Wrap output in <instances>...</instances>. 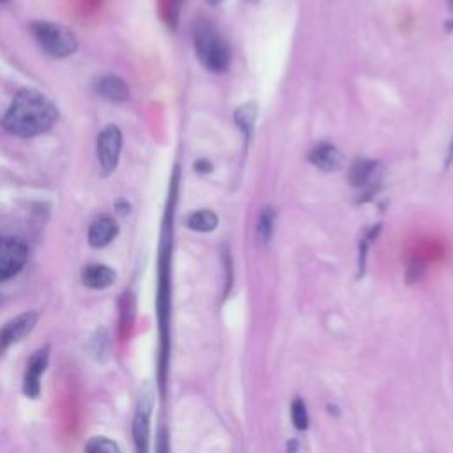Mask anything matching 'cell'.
Here are the masks:
<instances>
[{
    "label": "cell",
    "mask_w": 453,
    "mask_h": 453,
    "mask_svg": "<svg viewBox=\"0 0 453 453\" xmlns=\"http://www.w3.org/2000/svg\"><path fill=\"white\" fill-rule=\"evenodd\" d=\"M156 453H172L170 451V439L166 426H161L156 435Z\"/></svg>",
    "instance_id": "obj_19"
},
{
    "label": "cell",
    "mask_w": 453,
    "mask_h": 453,
    "mask_svg": "<svg viewBox=\"0 0 453 453\" xmlns=\"http://www.w3.org/2000/svg\"><path fill=\"white\" fill-rule=\"evenodd\" d=\"M235 124L239 126V129L244 133V136L248 138L253 131L255 126V119H257V108L255 104H242L237 111H235Z\"/></svg>",
    "instance_id": "obj_14"
},
{
    "label": "cell",
    "mask_w": 453,
    "mask_h": 453,
    "mask_svg": "<svg viewBox=\"0 0 453 453\" xmlns=\"http://www.w3.org/2000/svg\"><path fill=\"white\" fill-rule=\"evenodd\" d=\"M117 221L111 216H101L88 228V244L92 248H104L117 237Z\"/></svg>",
    "instance_id": "obj_10"
},
{
    "label": "cell",
    "mask_w": 453,
    "mask_h": 453,
    "mask_svg": "<svg viewBox=\"0 0 453 453\" xmlns=\"http://www.w3.org/2000/svg\"><path fill=\"white\" fill-rule=\"evenodd\" d=\"M57 120L58 110L50 97L35 88H23L11 101L2 126L14 136L32 138L50 131Z\"/></svg>",
    "instance_id": "obj_1"
},
{
    "label": "cell",
    "mask_w": 453,
    "mask_h": 453,
    "mask_svg": "<svg viewBox=\"0 0 453 453\" xmlns=\"http://www.w3.org/2000/svg\"><path fill=\"white\" fill-rule=\"evenodd\" d=\"M449 161H453V143H451V149H449Z\"/></svg>",
    "instance_id": "obj_21"
},
{
    "label": "cell",
    "mask_w": 453,
    "mask_h": 453,
    "mask_svg": "<svg viewBox=\"0 0 453 453\" xmlns=\"http://www.w3.org/2000/svg\"><path fill=\"white\" fill-rule=\"evenodd\" d=\"M248 2H258V0H248Z\"/></svg>",
    "instance_id": "obj_22"
},
{
    "label": "cell",
    "mask_w": 453,
    "mask_h": 453,
    "mask_svg": "<svg viewBox=\"0 0 453 453\" xmlns=\"http://www.w3.org/2000/svg\"><path fill=\"white\" fill-rule=\"evenodd\" d=\"M310 161L324 170V172H334L338 168H342V163H343V157L340 154V150L333 145H327V143H322L319 147H315L311 152H310Z\"/></svg>",
    "instance_id": "obj_12"
},
{
    "label": "cell",
    "mask_w": 453,
    "mask_h": 453,
    "mask_svg": "<svg viewBox=\"0 0 453 453\" xmlns=\"http://www.w3.org/2000/svg\"><path fill=\"white\" fill-rule=\"evenodd\" d=\"M83 453H120V448L115 441L104 435H96L85 444Z\"/></svg>",
    "instance_id": "obj_15"
},
{
    "label": "cell",
    "mask_w": 453,
    "mask_h": 453,
    "mask_svg": "<svg viewBox=\"0 0 453 453\" xmlns=\"http://www.w3.org/2000/svg\"><path fill=\"white\" fill-rule=\"evenodd\" d=\"M186 226L195 232H212L218 226V216L209 209H200L186 218Z\"/></svg>",
    "instance_id": "obj_13"
},
{
    "label": "cell",
    "mask_w": 453,
    "mask_h": 453,
    "mask_svg": "<svg viewBox=\"0 0 453 453\" xmlns=\"http://www.w3.org/2000/svg\"><path fill=\"white\" fill-rule=\"evenodd\" d=\"M375 168V163L373 161H356L352 166H350V173H349V179L354 186H361L368 180V177L372 175Z\"/></svg>",
    "instance_id": "obj_16"
},
{
    "label": "cell",
    "mask_w": 453,
    "mask_h": 453,
    "mask_svg": "<svg viewBox=\"0 0 453 453\" xmlns=\"http://www.w3.org/2000/svg\"><path fill=\"white\" fill-rule=\"evenodd\" d=\"M207 2H209V4H211V5H216V4H219V2H221V0H207Z\"/></svg>",
    "instance_id": "obj_20"
},
{
    "label": "cell",
    "mask_w": 453,
    "mask_h": 453,
    "mask_svg": "<svg viewBox=\"0 0 453 453\" xmlns=\"http://www.w3.org/2000/svg\"><path fill=\"white\" fill-rule=\"evenodd\" d=\"M150 411H152V398L149 395H145L138 402V407H136V412L133 418V442H134L136 453H149Z\"/></svg>",
    "instance_id": "obj_8"
},
{
    "label": "cell",
    "mask_w": 453,
    "mask_h": 453,
    "mask_svg": "<svg viewBox=\"0 0 453 453\" xmlns=\"http://www.w3.org/2000/svg\"><path fill=\"white\" fill-rule=\"evenodd\" d=\"M193 46L198 60L209 71L221 73L230 64V50L219 30L209 19H196L193 25Z\"/></svg>",
    "instance_id": "obj_2"
},
{
    "label": "cell",
    "mask_w": 453,
    "mask_h": 453,
    "mask_svg": "<svg viewBox=\"0 0 453 453\" xmlns=\"http://www.w3.org/2000/svg\"><path fill=\"white\" fill-rule=\"evenodd\" d=\"M2 2H5V0H2Z\"/></svg>",
    "instance_id": "obj_23"
},
{
    "label": "cell",
    "mask_w": 453,
    "mask_h": 453,
    "mask_svg": "<svg viewBox=\"0 0 453 453\" xmlns=\"http://www.w3.org/2000/svg\"><path fill=\"white\" fill-rule=\"evenodd\" d=\"M81 281L88 288L103 290L115 281V271L103 264H90L81 271Z\"/></svg>",
    "instance_id": "obj_11"
},
{
    "label": "cell",
    "mask_w": 453,
    "mask_h": 453,
    "mask_svg": "<svg viewBox=\"0 0 453 453\" xmlns=\"http://www.w3.org/2000/svg\"><path fill=\"white\" fill-rule=\"evenodd\" d=\"M30 30L42 51L53 58H65L73 55L78 48L74 34L58 23L34 21L30 25Z\"/></svg>",
    "instance_id": "obj_3"
},
{
    "label": "cell",
    "mask_w": 453,
    "mask_h": 453,
    "mask_svg": "<svg viewBox=\"0 0 453 453\" xmlns=\"http://www.w3.org/2000/svg\"><path fill=\"white\" fill-rule=\"evenodd\" d=\"M290 418L292 423L297 430H306L308 428V411H306V403L297 396L292 400L290 403Z\"/></svg>",
    "instance_id": "obj_17"
},
{
    "label": "cell",
    "mask_w": 453,
    "mask_h": 453,
    "mask_svg": "<svg viewBox=\"0 0 453 453\" xmlns=\"http://www.w3.org/2000/svg\"><path fill=\"white\" fill-rule=\"evenodd\" d=\"M37 319L39 315L35 311H25L7 320L0 327V356L7 352L12 345L21 342L27 334H30L37 324Z\"/></svg>",
    "instance_id": "obj_7"
},
{
    "label": "cell",
    "mask_w": 453,
    "mask_h": 453,
    "mask_svg": "<svg viewBox=\"0 0 453 453\" xmlns=\"http://www.w3.org/2000/svg\"><path fill=\"white\" fill-rule=\"evenodd\" d=\"M50 361V347L37 349L27 361L25 373H23V395L27 398H37L42 389V375L46 372Z\"/></svg>",
    "instance_id": "obj_6"
},
{
    "label": "cell",
    "mask_w": 453,
    "mask_h": 453,
    "mask_svg": "<svg viewBox=\"0 0 453 453\" xmlns=\"http://www.w3.org/2000/svg\"><path fill=\"white\" fill-rule=\"evenodd\" d=\"M120 149H122L120 129L113 124L106 126L97 136V161L103 175H110L117 168Z\"/></svg>",
    "instance_id": "obj_4"
},
{
    "label": "cell",
    "mask_w": 453,
    "mask_h": 453,
    "mask_svg": "<svg viewBox=\"0 0 453 453\" xmlns=\"http://www.w3.org/2000/svg\"><path fill=\"white\" fill-rule=\"evenodd\" d=\"M28 248L19 239L0 235V283L16 276L27 264Z\"/></svg>",
    "instance_id": "obj_5"
},
{
    "label": "cell",
    "mask_w": 453,
    "mask_h": 453,
    "mask_svg": "<svg viewBox=\"0 0 453 453\" xmlns=\"http://www.w3.org/2000/svg\"><path fill=\"white\" fill-rule=\"evenodd\" d=\"M94 90L111 101V103H124L127 97H129V88L126 85V81L119 76H113V74H104V76H99L94 80Z\"/></svg>",
    "instance_id": "obj_9"
},
{
    "label": "cell",
    "mask_w": 453,
    "mask_h": 453,
    "mask_svg": "<svg viewBox=\"0 0 453 453\" xmlns=\"http://www.w3.org/2000/svg\"><path fill=\"white\" fill-rule=\"evenodd\" d=\"M273 218H274V214H273L271 207H265V209L260 212L257 234H258L260 242H264V244L271 239V234H273Z\"/></svg>",
    "instance_id": "obj_18"
}]
</instances>
